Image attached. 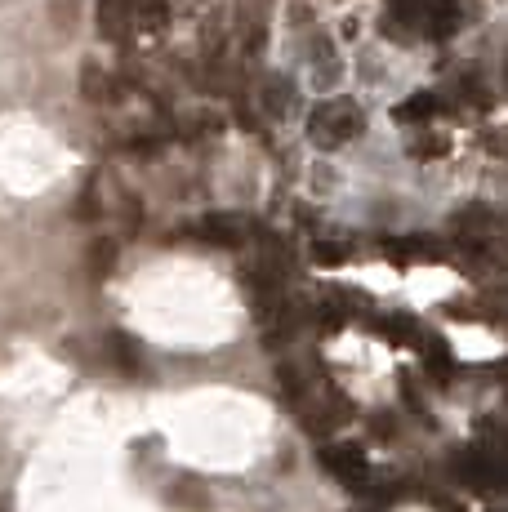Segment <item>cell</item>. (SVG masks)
Returning <instances> with one entry per match:
<instances>
[{
  "instance_id": "cell-7",
  "label": "cell",
  "mask_w": 508,
  "mask_h": 512,
  "mask_svg": "<svg viewBox=\"0 0 508 512\" xmlns=\"http://www.w3.org/2000/svg\"><path fill=\"white\" fill-rule=\"evenodd\" d=\"M384 254L393 263H424V259H437V245L424 241V236H406V241H384Z\"/></svg>"
},
{
  "instance_id": "cell-14",
  "label": "cell",
  "mask_w": 508,
  "mask_h": 512,
  "mask_svg": "<svg viewBox=\"0 0 508 512\" xmlns=\"http://www.w3.org/2000/svg\"><path fill=\"white\" fill-rule=\"evenodd\" d=\"M424 5L428 0H393V14L402 18V23H424Z\"/></svg>"
},
{
  "instance_id": "cell-4",
  "label": "cell",
  "mask_w": 508,
  "mask_h": 512,
  "mask_svg": "<svg viewBox=\"0 0 508 512\" xmlns=\"http://www.w3.org/2000/svg\"><path fill=\"white\" fill-rule=\"evenodd\" d=\"M370 330H379L388 343H393V348H415V352L424 348V339H428V334L419 330V321L406 317V312H384V317L370 321Z\"/></svg>"
},
{
  "instance_id": "cell-12",
  "label": "cell",
  "mask_w": 508,
  "mask_h": 512,
  "mask_svg": "<svg viewBox=\"0 0 508 512\" xmlns=\"http://www.w3.org/2000/svg\"><path fill=\"white\" fill-rule=\"evenodd\" d=\"M81 94L90 98V103H103V98L112 94V85H107V72H103V67H94V63L81 67Z\"/></svg>"
},
{
  "instance_id": "cell-11",
  "label": "cell",
  "mask_w": 508,
  "mask_h": 512,
  "mask_svg": "<svg viewBox=\"0 0 508 512\" xmlns=\"http://www.w3.org/2000/svg\"><path fill=\"white\" fill-rule=\"evenodd\" d=\"M116 254H121V241H116V236H103V241L90 245V268H94V277H112Z\"/></svg>"
},
{
  "instance_id": "cell-15",
  "label": "cell",
  "mask_w": 508,
  "mask_h": 512,
  "mask_svg": "<svg viewBox=\"0 0 508 512\" xmlns=\"http://www.w3.org/2000/svg\"><path fill=\"white\" fill-rule=\"evenodd\" d=\"M139 18L148 27H161L165 23V0H139Z\"/></svg>"
},
{
  "instance_id": "cell-3",
  "label": "cell",
  "mask_w": 508,
  "mask_h": 512,
  "mask_svg": "<svg viewBox=\"0 0 508 512\" xmlns=\"http://www.w3.org/2000/svg\"><path fill=\"white\" fill-rule=\"evenodd\" d=\"M188 232L205 245H219V250H237V245L246 241V223H241L237 214H201Z\"/></svg>"
},
{
  "instance_id": "cell-10",
  "label": "cell",
  "mask_w": 508,
  "mask_h": 512,
  "mask_svg": "<svg viewBox=\"0 0 508 512\" xmlns=\"http://www.w3.org/2000/svg\"><path fill=\"white\" fill-rule=\"evenodd\" d=\"M437 112H442L437 94H415V98H406V103L393 107V116H397L402 125H424V121H433Z\"/></svg>"
},
{
  "instance_id": "cell-9",
  "label": "cell",
  "mask_w": 508,
  "mask_h": 512,
  "mask_svg": "<svg viewBox=\"0 0 508 512\" xmlns=\"http://www.w3.org/2000/svg\"><path fill=\"white\" fill-rule=\"evenodd\" d=\"M419 357H424V370L433 374V383H451V374H455V357L446 352V343H442V339H424Z\"/></svg>"
},
{
  "instance_id": "cell-2",
  "label": "cell",
  "mask_w": 508,
  "mask_h": 512,
  "mask_svg": "<svg viewBox=\"0 0 508 512\" xmlns=\"http://www.w3.org/2000/svg\"><path fill=\"white\" fill-rule=\"evenodd\" d=\"M321 464L335 472L348 490H366L370 459H366V450H361V446H326V450H321Z\"/></svg>"
},
{
  "instance_id": "cell-5",
  "label": "cell",
  "mask_w": 508,
  "mask_h": 512,
  "mask_svg": "<svg viewBox=\"0 0 508 512\" xmlns=\"http://www.w3.org/2000/svg\"><path fill=\"white\" fill-rule=\"evenodd\" d=\"M424 27H428V36H451L455 27H459V0H428L424 5Z\"/></svg>"
},
{
  "instance_id": "cell-8",
  "label": "cell",
  "mask_w": 508,
  "mask_h": 512,
  "mask_svg": "<svg viewBox=\"0 0 508 512\" xmlns=\"http://www.w3.org/2000/svg\"><path fill=\"white\" fill-rule=\"evenodd\" d=\"M107 352H112L116 370L125 374H143V352H139V339H130V334H107Z\"/></svg>"
},
{
  "instance_id": "cell-13",
  "label": "cell",
  "mask_w": 508,
  "mask_h": 512,
  "mask_svg": "<svg viewBox=\"0 0 508 512\" xmlns=\"http://www.w3.org/2000/svg\"><path fill=\"white\" fill-rule=\"evenodd\" d=\"M312 259L317 263H330V268H335V263H348V245H335V241H312Z\"/></svg>"
},
{
  "instance_id": "cell-6",
  "label": "cell",
  "mask_w": 508,
  "mask_h": 512,
  "mask_svg": "<svg viewBox=\"0 0 508 512\" xmlns=\"http://www.w3.org/2000/svg\"><path fill=\"white\" fill-rule=\"evenodd\" d=\"M94 23H99V36L121 41L125 23H130V9H125V0H99V5H94Z\"/></svg>"
},
{
  "instance_id": "cell-1",
  "label": "cell",
  "mask_w": 508,
  "mask_h": 512,
  "mask_svg": "<svg viewBox=\"0 0 508 512\" xmlns=\"http://www.w3.org/2000/svg\"><path fill=\"white\" fill-rule=\"evenodd\" d=\"M361 130H366V116H361V107L353 98H326V103H317L308 116V139L317 147H326V152L353 143Z\"/></svg>"
}]
</instances>
